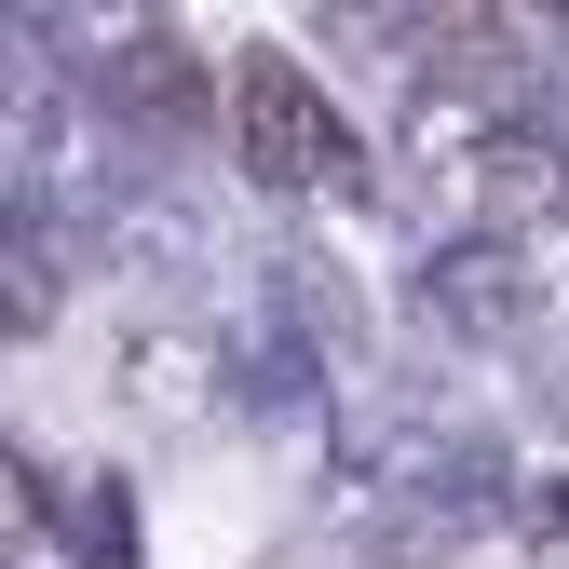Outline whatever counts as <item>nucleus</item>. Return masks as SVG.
<instances>
[{"instance_id":"1","label":"nucleus","mask_w":569,"mask_h":569,"mask_svg":"<svg viewBox=\"0 0 569 569\" xmlns=\"http://www.w3.org/2000/svg\"><path fill=\"white\" fill-rule=\"evenodd\" d=\"M231 163L258 190H284V203H299V190H326V203L367 190V150H352V122L326 109V82L299 54H244L231 68Z\"/></svg>"},{"instance_id":"2","label":"nucleus","mask_w":569,"mask_h":569,"mask_svg":"<svg viewBox=\"0 0 569 569\" xmlns=\"http://www.w3.org/2000/svg\"><path fill=\"white\" fill-rule=\"evenodd\" d=\"M82 82H96L109 136H136V150H190V136L218 122V68H203V54H190V28H163V14H122V28H96Z\"/></svg>"},{"instance_id":"3","label":"nucleus","mask_w":569,"mask_h":569,"mask_svg":"<svg viewBox=\"0 0 569 569\" xmlns=\"http://www.w3.org/2000/svg\"><path fill=\"white\" fill-rule=\"evenodd\" d=\"M420 326L461 339V352H516L542 326V258L488 244V231H435V258H420Z\"/></svg>"},{"instance_id":"4","label":"nucleus","mask_w":569,"mask_h":569,"mask_svg":"<svg viewBox=\"0 0 569 569\" xmlns=\"http://www.w3.org/2000/svg\"><path fill=\"white\" fill-rule=\"evenodd\" d=\"M218 380H231V352L203 339V326H136V339H122V407H136V420H203Z\"/></svg>"},{"instance_id":"5","label":"nucleus","mask_w":569,"mask_h":569,"mask_svg":"<svg viewBox=\"0 0 569 569\" xmlns=\"http://www.w3.org/2000/svg\"><path fill=\"white\" fill-rule=\"evenodd\" d=\"M54 542L82 556V569H150V542H136V488H122V475H68Z\"/></svg>"},{"instance_id":"6","label":"nucleus","mask_w":569,"mask_h":569,"mask_svg":"<svg viewBox=\"0 0 569 569\" xmlns=\"http://www.w3.org/2000/svg\"><path fill=\"white\" fill-rule=\"evenodd\" d=\"M54 299H68V231L14 218V339H41V326H54Z\"/></svg>"},{"instance_id":"7","label":"nucleus","mask_w":569,"mask_h":569,"mask_svg":"<svg viewBox=\"0 0 569 569\" xmlns=\"http://www.w3.org/2000/svg\"><path fill=\"white\" fill-rule=\"evenodd\" d=\"M516 529H529V542H569V475H529V488H516Z\"/></svg>"}]
</instances>
